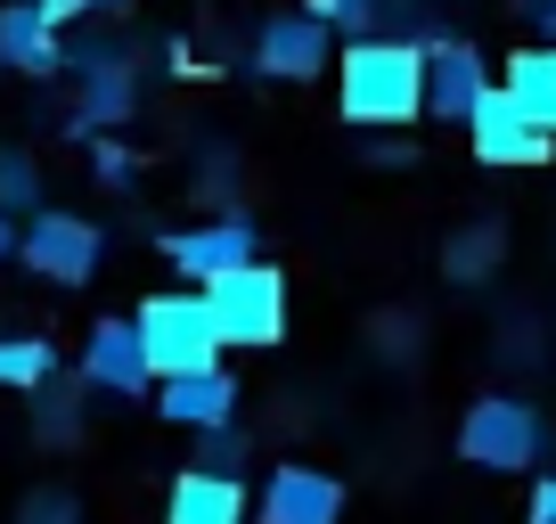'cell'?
Returning a JSON list of instances; mask_svg holds the SVG:
<instances>
[{"instance_id": "obj_1", "label": "cell", "mask_w": 556, "mask_h": 524, "mask_svg": "<svg viewBox=\"0 0 556 524\" xmlns=\"http://www.w3.org/2000/svg\"><path fill=\"white\" fill-rule=\"evenodd\" d=\"M336 107L361 132H401V123H426V50L417 41H344L336 58Z\"/></svg>"}, {"instance_id": "obj_2", "label": "cell", "mask_w": 556, "mask_h": 524, "mask_svg": "<svg viewBox=\"0 0 556 524\" xmlns=\"http://www.w3.org/2000/svg\"><path fill=\"white\" fill-rule=\"evenodd\" d=\"M139 345H148V369H156V385L173 377H197V369H222V320H213L205 287H164V296L139 303Z\"/></svg>"}, {"instance_id": "obj_3", "label": "cell", "mask_w": 556, "mask_h": 524, "mask_svg": "<svg viewBox=\"0 0 556 524\" xmlns=\"http://www.w3.org/2000/svg\"><path fill=\"white\" fill-rule=\"evenodd\" d=\"M540 451H548V419L523 394H475L458 419V459L483 475H532Z\"/></svg>"}, {"instance_id": "obj_4", "label": "cell", "mask_w": 556, "mask_h": 524, "mask_svg": "<svg viewBox=\"0 0 556 524\" xmlns=\"http://www.w3.org/2000/svg\"><path fill=\"white\" fill-rule=\"evenodd\" d=\"M205 303H213V320H222V345H238V352L287 345V271H278V262H245V271L213 279Z\"/></svg>"}, {"instance_id": "obj_5", "label": "cell", "mask_w": 556, "mask_h": 524, "mask_svg": "<svg viewBox=\"0 0 556 524\" xmlns=\"http://www.w3.org/2000/svg\"><path fill=\"white\" fill-rule=\"evenodd\" d=\"M17 262L34 271V279H50V287H90V279H99V262H106V238H99V222L50 205V213H34V222H25Z\"/></svg>"}, {"instance_id": "obj_6", "label": "cell", "mask_w": 556, "mask_h": 524, "mask_svg": "<svg viewBox=\"0 0 556 524\" xmlns=\"http://www.w3.org/2000/svg\"><path fill=\"white\" fill-rule=\"evenodd\" d=\"M164 262L180 271V287H213L245 262H262V229L245 213H222V222H189V229H164Z\"/></svg>"}, {"instance_id": "obj_7", "label": "cell", "mask_w": 556, "mask_h": 524, "mask_svg": "<svg viewBox=\"0 0 556 524\" xmlns=\"http://www.w3.org/2000/svg\"><path fill=\"white\" fill-rule=\"evenodd\" d=\"M74 377L90 385V394H106V402H156V369H148V345H139V320H99V328L83 336V361H74Z\"/></svg>"}, {"instance_id": "obj_8", "label": "cell", "mask_w": 556, "mask_h": 524, "mask_svg": "<svg viewBox=\"0 0 556 524\" xmlns=\"http://www.w3.org/2000/svg\"><path fill=\"white\" fill-rule=\"evenodd\" d=\"M336 25H319L312 9H287V17L254 25V74L270 83H312V74H336Z\"/></svg>"}, {"instance_id": "obj_9", "label": "cell", "mask_w": 556, "mask_h": 524, "mask_svg": "<svg viewBox=\"0 0 556 524\" xmlns=\"http://www.w3.org/2000/svg\"><path fill=\"white\" fill-rule=\"evenodd\" d=\"M66 74L83 83L74 140H90L99 123H123L139 107V66H131V50H115V41H83V50H66Z\"/></svg>"}, {"instance_id": "obj_10", "label": "cell", "mask_w": 556, "mask_h": 524, "mask_svg": "<svg viewBox=\"0 0 556 524\" xmlns=\"http://www.w3.org/2000/svg\"><path fill=\"white\" fill-rule=\"evenodd\" d=\"M491 90L500 83H491L483 50H475L467 34H442L434 50H426V123H458V132H467Z\"/></svg>"}, {"instance_id": "obj_11", "label": "cell", "mask_w": 556, "mask_h": 524, "mask_svg": "<svg viewBox=\"0 0 556 524\" xmlns=\"http://www.w3.org/2000/svg\"><path fill=\"white\" fill-rule=\"evenodd\" d=\"M467 148H475V164H491V173H532V164L556 157V132H540L507 90H491V99L475 107V123H467Z\"/></svg>"}, {"instance_id": "obj_12", "label": "cell", "mask_w": 556, "mask_h": 524, "mask_svg": "<svg viewBox=\"0 0 556 524\" xmlns=\"http://www.w3.org/2000/svg\"><path fill=\"white\" fill-rule=\"evenodd\" d=\"M254 524H344V484L312 459H278L254 491Z\"/></svg>"}, {"instance_id": "obj_13", "label": "cell", "mask_w": 556, "mask_h": 524, "mask_svg": "<svg viewBox=\"0 0 556 524\" xmlns=\"http://www.w3.org/2000/svg\"><path fill=\"white\" fill-rule=\"evenodd\" d=\"M156 419L180 426V435H222V426H238V377L229 369H197V377L156 385Z\"/></svg>"}, {"instance_id": "obj_14", "label": "cell", "mask_w": 556, "mask_h": 524, "mask_svg": "<svg viewBox=\"0 0 556 524\" xmlns=\"http://www.w3.org/2000/svg\"><path fill=\"white\" fill-rule=\"evenodd\" d=\"M0 66L17 74H66V41H58L50 0H0Z\"/></svg>"}, {"instance_id": "obj_15", "label": "cell", "mask_w": 556, "mask_h": 524, "mask_svg": "<svg viewBox=\"0 0 556 524\" xmlns=\"http://www.w3.org/2000/svg\"><path fill=\"white\" fill-rule=\"evenodd\" d=\"M164 524H245V484L238 475L180 467L173 491H164Z\"/></svg>"}, {"instance_id": "obj_16", "label": "cell", "mask_w": 556, "mask_h": 524, "mask_svg": "<svg viewBox=\"0 0 556 524\" xmlns=\"http://www.w3.org/2000/svg\"><path fill=\"white\" fill-rule=\"evenodd\" d=\"M500 90L523 107V115L540 123V132H556V41H523L516 58H507Z\"/></svg>"}, {"instance_id": "obj_17", "label": "cell", "mask_w": 556, "mask_h": 524, "mask_svg": "<svg viewBox=\"0 0 556 524\" xmlns=\"http://www.w3.org/2000/svg\"><path fill=\"white\" fill-rule=\"evenodd\" d=\"M50 377H66L50 336H0V394H25V402H34Z\"/></svg>"}, {"instance_id": "obj_18", "label": "cell", "mask_w": 556, "mask_h": 524, "mask_svg": "<svg viewBox=\"0 0 556 524\" xmlns=\"http://www.w3.org/2000/svg\"><path fill=\"white\" fill-rule=\"evenodd\" d=\"M500 222H475V229H451L442 238V271H451V287H483L491 271H500Z\"/></svg>"}, {"instance_id": "obj_19", "label": "cell", "mask_w": 556, "mask_h": 524, "mask_svg": "<svg viewBox=\"0 0 556 524\" xmlns=\"http://www.w3.org/2000/svg\"><path fill=\"white\" fill-rule=\"evenodd\" d=\"M34 435L41 442H74V435H83V394H74L66 377H50L34 394Z\"/></svg>"}, {"instance_id": "obj_20", "label": "cell", "mask_w": 556, "mask_h": 524, "mask_svg": "<svg viewBox=\"0 0 556 524\" xmlns=\"http://www.w3.org/2000/svg\"><path fill=\"white\" fill-rule=\"evenodd\" d=\"M319 25H336L344 41H377L384 34V17H393V0H303Z\"/></svg>"}, {"instance_id": "obj_21", "label": "cell", "mask_w": 556, "mask_h": 524, "mask_svg": "<svg viewBox=\"0 0 556 524\" xmlns=\"http://www.w3.org/2000/svg\"><path fill=\"white\" fill-rule=\"evenodd\" d=\"M0 213H50L41 205V173H34V157H17V148H0Z\"/></svg>"}, {"instance_id": "obj_22", "label": "cell", "mask_w": 556, "mask_h": 524, "mask_svg": "<svg viewBox=\"0 0 556 524\" xmlns=\"http://www.w3.org/2000/svg\"><path fill=\"white\" fill-rule=\"evenodd\" d=\"M189 442H197V467H205V475H245V467H254V442H245L238 426H222V435H189Z\"/></svg>"}, {"instance_id": "obj_23", "label": "cell", "mask_w": 556, "mask_h": 524, "mask_svg": "<svg viewBox=\"0 0 556 524\" xmlns=\"http://www.w3.org/2000/svg\"><path fill=\"white\" fill-rule=\"evenodd\" d=\"M17 524H83V500H74V491H58V484H41V491H25Z\"/></svg>"}, {"instance_id": "obj_24", "label": "cell", "mask_w": 556, "mask_h": 524, "mask_svg": "<svg viewBox=\"0 0 556 524\" xmlns=\"http://www.w3.org/2000/svg\"><path fill=\"white\" fill-rule=\"evenodd\" d=\"M90 173H99V189H131V180H139V157H131L123 140H99V148H90Z\"/></svg>"}, {"instance_id": "obj_25", "label": "cell", "mask_w": 556, "mask_h": 524, "mask_svg": "<svg viewBox=\"0 0 556 524\" xmlns=\"http://www.w3.org/2000/svg\"><path fill=\"white\" fill-rule=\"evenodd\" d=\"M417 345V320L409 312H377V352H409Z\"/></svg>"}, {"instance_id": "obj_26", "label": "cell", "mask_w": 556, "mask_h": 524, "mask_svg": "<svg viewBox=\"0 0 556 524\" xmlns=\"http://www.w3.org/2000/svg\"><path fill=\"white\" fill-rule=\"evenodd\" d=\"M115 9H131V0H50V17H115Z\"/></svg>"}, {"instance_id": "obj_27", "label": "cell", "mask_w": 556, "mask_h": 524, "mask_svg": "<svg viewBox=\"0 0 556 524\" xmlns=\"http://www.w3.org/2000/svg\"><path fill=\"white\" fill-rule=\"evenodd\" d=\"M523 524H556V475H540V484H532V508H523Z\"/></svg>"}, {"instance_id": "obj_28", "label": "cell", "mask_w": 556, "mask_h": 524, "mask_svg": "<svg viewBox=\"0 0 556 524\" xmlns=\"http://www.w3.org/2000/svg\"><path fill=\"white\" fill-rule=\"evenodd\" d=\"M368 164H393L401 173V164H417V148L409 140H368Z\"/></svg>"}, {"instance_id": "obj_29", "label": "cell", "mask_w": 556, "mask_h": 524, "mask_svg": "<svg viewBox=\"0 0 556 524\" xmlns=\"http://www.w3.org/2000/svg\"><path fill=\"white\" fill-rule=\"evenodd\" d=\"M507 9H516V17H532V25L548 17V0H507Z\"/></svg>"}, {"instance_id": "obj_30", "label": "cell", "mask_w": 556, "mask_h": 524, "mask_svg": "<svg viewBox=\"0 0 556 524\" xmlns=\"http://www.w3.org/2000/svg\"><path fill=\"white\" fill-rule=\"evenodd\" d=\"M17 238H25V229H9V213H0V254H17Z\"/></svg>"}, {"instance_id": "obj_31", "label": "cell", "mask_w": 556, "mask_h": 524, "mask_svg": "<svg viewBox=\"0 0 556 524\" xmlns=\"http://www.w3.org/2000/svg\"><path fill=\"white\" fill-rule=\"evenodd\" d=\"M540 41H556V0H548V17H540Z\"/></svg>"}, {"instance_id": "obj_32", "label": "cell", "mask_w": 556, "mask_h": 524, "mask_svg": "<svg viewBox=\"0 0 556 524\" xmlns=\"http://www.w3.org/2000/svg\"><path fill=\"white\" fill-rule=\"evenodd\" d=\"M417 9H451V0H417Z\"/></svg>"}]
</instances>
